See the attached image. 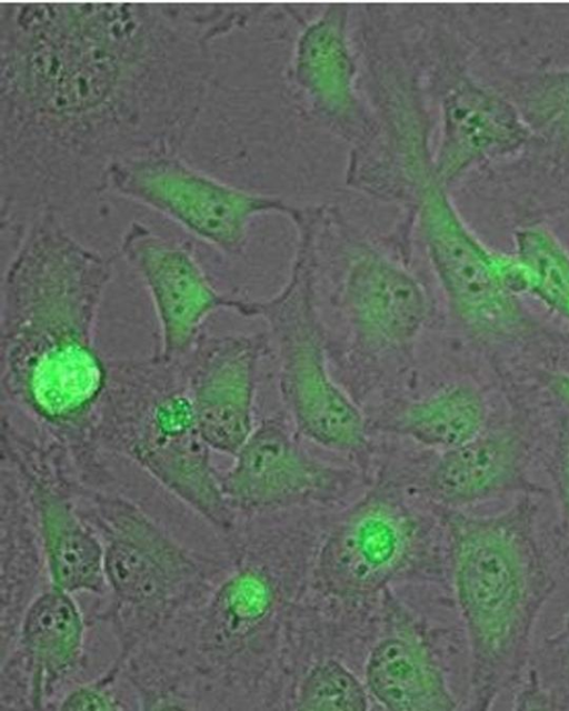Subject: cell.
<instances>
[{
	"label": "cell",
	"instance_id": "cell-1",
	"mask_svg": "<svg viewBox=\"0 0 569 711\" xmlns=\"http://www.w3.org/2000/svg\"><path fill=\"white\" fill-rule=\"evenodd\" d=\"M226 3L1 2L2 217L92 191L116 160L178 150L213 80Z\"/></svg>",
	"mask_w": 569,
	"mask_h": 711
},
{
	"label": "cell",
	"instance_id": "cell-2",
	"mask_svg": "<svg viewBox=\"0 0 569 711\" xmlns=\"http://www.w3.org/2000/svg\"><path fill=\"white\" fill-rule=\"evenodd\" d=\"M112 271L47 209L21 231L2 280V409L62 442L82 473L103 463L94 423L108 360L96 331Z\"/></svg>",
	"mask_w": 569,
	"mask_h": 711
},
{
	"label": "cell",
	"instance_id": "cell-3",
	"mask_svg": "<svg viewBox=\"0 0 569 711\" xmlns=\"http://www.w3.org/2000/svg\"><path fill=\"white\" fill-rule=\"evenodd\" d=\"M437 511L468 643V708L486 711L520 682L556 574L538 537L532 495L490 515Z\"/></svg>",
	"mask_w": 569,
	"mask_h": 711
},
{
	"label": "cell",
	"instance_id": "cell-4",
	"mask_svg": "<svg viewBox=\"0 0 569 711\" xmlns=\"http://www.w3.org/2000/svg\"><path fill=\"white\" fill-rule=\"evenodd\" d=\"M291 222L340 276L331 297L343 330L342 340L330 346L337 379L361 407L377 392L392 397L416 370L431 318L427 290L386 237L369 236L339 208L306 206Z\"/></svg>",
	"mask_w": 569,
	"mask_h": 711
},
{
	"label": "cell",
	"instance_id": "cell-5",
	"mask_svg": "<svg viewBox=\"0 0 569 711\" xmlns=\"http://www.w3.org/2000/svg\"><path fill=\"white\" fill-rule=\"evenodd\" d=\"M94 437L102 453L132 462L224 538L236 530L179 359H109Z\"/></svg>",
	"mask_w": 569,
	"mask_h": 711
},
{
	"label": "cell",
	"instance_id": "cell-6",
	"mask_svg": "<svg viewBox=\"0 0 569 711\" xmlns=\"http://www.w3.org/2000/svg\"><path fill=\"white\" fill-rule=\"evenodd\" d=\"M352 36L375 132L368 143L348 150L345 181L400 212L410 211L437 178L433 111L407 10L362 3L353 10Z\"/></svg>",
	"mask_w": 569,
	"mask_h": 711
},
{
	"label": "cell",
	"instance_id": "cell-7",
	"mask_svg": "<svg viewBox=\"0 0 569 711\" xmlns=\"http://www.w3.org/2000/svg\"><path fill=\"white\" fill-rule=\"evenodd\" d=\"M78 504L103 545L107 623L123 661L209 594L228 565L190 549L142 507L110 488L81 484Z\"/></svg>",
	"mask_w": 569,
	"mask_h": 711
},
{
	"label": "cell",
	"instance_id": "cell-8",
	"mask_svg": "<svg viewBox=\"0 0 569 711\" xmlns=\"http://www.w3.org/2000/svg\"><path fill=\"white\" fill-rule=\"evenodd\" d=\"M296 237L283 287L268 299H242L238 314L259 318L267 326L280 398L297 433L348 457L367 473L375 455L373 435L365 410L333 375L313 252L306 236L296 232Z\"/></svg>",
	"mask_w": 569,
	"mask_h": 711
},
{
	"label": "cell",
	"instance_id": "cell-9",
	"mask_svg": "<svg viewBox=\"0 0 569 711\" xmlns=\"http://www.w3.org/2000/svg\"><path fill=\"white\" fill-rule=\"evenodd\" d=\"M413 38L426 92L437 109V180L451 188L471 169L512 156L535 138L518 104L470 71L449 11L417 8Z\"/></svg>",
	"mask_w": 569,
	"mask_h": 711
},
{
	"label": "cell",
	"instance_id": "cell-10",
	"mask_svg": "<svg viewBox=\"0 0 569 711\" xmlns=\"http://www.w3.org/2000/svg\"><path fill=\"white\" fill-rule=\"evenodd\" d=\"M1 461L31 504L51 587L106 597L102 542L78 504L81 484L68 448L31 424L1 421Z\"/></svg>",
	"mask_w": 569,
	"mask_h": 711
},
{
	"label": "cell",
	"instance_id": "cell-11",
	"mask_svg": "<svg viewBox=\"0 0 569 711\" xmlns=\"http://www.w3.org/2000/svg\"><path fill=\"white\" fill-rule=\"evenodd\" d=\"M102 191L144 204L229 257L244 253L252 220L291 219L299 207L269 193L228 183L197 168L178 150L126 157L108 166Z\"/></svg>",
	"mask_w": 569,
	"mask_h": 711
},
{
	"label": "cell",
	"instance_id": "cell-12",
	"mask_svg": "<svg viewBox=\"0 0 569 711\" xmlns=\"http://www.w3.org/2000/svg\"><path fill=\"white\" fill-rule=\"evenodd\" d=\"M418 240L441 291L450 321L470 338L518 331L525 310L508 282L511 254L489 248L459 212L450 189L435 181L412 217Z\"/></svg>",
	"mask_w": 569,
	"mask_h": 711
},
{
	"label": "cell",
	"instance_id": "cell-13",
	"mask_svg": "<svg viewBox=\"0 0 569 711\" xmlns=\"http://www.w3.org/2000/svg\"><path fill=\"white\" fill-rule=\"evenodd\" d=\"M284 414L259 421L218 472L222 494L238 522L348 499L361 483L358 468L327 462L312 454Z\"/></svg>",
	"mask_w": 569,
	"mask_h": 711
},
{
	"label": "cell",
	"instance_id": "cell-14",
	"mask_svg": "<svg viewBox=\"0 0 569 711\" xmlns=\"http://www.w3.org/2000/svg\"><path fill=\"white\" fill-rule=\"evenodd\" d=\"M440 531L435 508L425 517L396 484H385L346 508L329 525L316 553V578L341 597L378 591Z\"/></svg>",
	"mask_w": 569,
	"mask_h": 711
},
{
	"label": "cell",
	"instance_id": "cell-15",
	"mask_svg": "<svg viewBox=\"0 0 569 711\" xmlns=\"http://www.w3.org/2000/svg\"><path fill=\"white\" fill-rule=\"evenodd\" d=\"M355 4L328 2L310 18L290 11L299 27L284 69L301 111L349 149L369 142L375 122L360 86L352 36Z\"/></svg>",
	"mask_w": 569,
	"mask_h": 711
},
{
	"label": "cell",
	"instance_id": "cell-16",
	"mask_svg": "<svg viewBox=\"0 0 569 711\" xmlns=\"http://www.w3.org/2000/svg\"><path fill=\"white\" fill-rule=\"evenodd\" d=\"M86 620L73 594L48 585L1 653L0 710L56 709L86 668Z\"/></svg>",
	"mask_w": 569,
	"mask_h": 711
},
{
	"label": "cell",
	"instance_id": "cell-17",
	"mask_svg": "<svg viewBox=\"0 0 569 711\" xmlns=\"http://www.w3.org/2000/svg\"><path fill=\"white\" fill-rule=\"evenodd\" d=\"M120 252L151 299L158 323L153 354L177 360L191 349L212 313H238L241 298L227 296L213 286L191 241L159 234L132 220L121 236Z\"/></svg>",
	"mask_w": 569,
	"mask_h": 711
},
{
	"label": "cell",
	"instance_id": "cell-18",
	"mask_svg": "<svg viewBox=\"0 0 569 711\" xmlns=\"http://www.w3.org/2000/svg\"><path fill=\"white\" fill-rule=\"evenodd\" d=\"M266 333L202 332L179 361L199 427L212 451L233 457L254 429Z\"/></svg>",
	"mask_w": 569,
	"mask_h": 711
},
{
	"label": "cell",
	"instance_id": "cell-19",
	"mask_svg": "<svg viewBox=\"0 0 569 711\" xmlns=\"http://www.w3.org/2000/svg\"><path fill=\"white\" fill-rule=\"evenodd\" d=\"M530 451L518 435L483 431L475 439L438 452L422 491L436 508L465 510L507 495H533L546 490L529 474Z\"/></svg>",
	"mask_w": 569,
	"mask_h": 711
},
{
	"label": "cell",
	"instance_id": "cell-20",
	"mask_svg": "<svg viewBox=\"0 0 569 711\" xmlns=\"http://www.w3.org/2000/svg\"><path fill=\"white\" fill-rule=\"evenodd\" d=\"M366 415L372 435L403 438L441 452L487 430L489 403L477 383L462 379L422 397L383 399Z\"/></svg>",
	"mask_w": 569,
	"mask_h": 711
},
{
	"label": "cell",
	"instance_id": "cell-21",
	"mask_svg": "<svg viewBox=\"0 0 569 711\" xmlns=\"http://www.w3.org/2000/svg\"><path fill=\"white\" fill-rule=\"evenodd\" d=\"M1 653L11 644L20 620L41 588L47 569L28 497L13 470L1 462Z\"/></svg>",
	"mask_w": 569,
	"mask_h": 711
},
{
	"label": "cell",
	"instance_id": "cell-22",
	"mask_svg": "<svg viewBox=\"0 0 569 711\" xmlns=\"http://www.w3.org/2000/svg\"><path fill=\"white\" fill-rule=\"evenodd\" d=\"M369 694L391 711H450L459 708L438 660L415 639L378 641L365 664Z\"/></svg>",
	"mask_w": 569,
	"mask_h": 711
},
{
	"label": "cell",
	"instance_id": "cell-23",
	"mask_svg": "<svg viewBox=\"0 0 569 711\" xmlns=\"http://www.w3.org/2000/svg\"><path fill=\"white\" fill-rule=\"evenodd\" d=\"M515 252L523 274V296H530L569 322V250L543 224L516 230Z\"/></svg>",
	"mask_w": 569,
	"mask_h": 711
},
{
	"label": "cell",
	"instance_id": "cell-24",
	"mask_svg": "<svg viewBox=\"0 0 569 711\" xmlns=\"http://www.w3.org/2000/svg\"><path fill=\"white\" fill-rule=\"evenodd\" d=\"M515 689L513 709L569 710V611L560 627L533 648Z\"/></svg>",
	"mask_w": 569,
	"mask_h": 711
},
{
	"label": "cell",
	"instance_id": "cell-25",
	"mask_svg": "<svg viewBox=\"0 0 569 711\" xmlns=\"http://www.w3.org/2000/svg\"><path fill=\"white\" fill-rule=\"evenodd\" d=\"M366 684L342 662L325 659L302 678L295 699L297 710L366 711L370 698Z\"/></svg>",
	"mask_w": 569,
	"mask_h": 711
},
{
	"label": "cell",
	"instance_id": "cell-26",
	"mask_svg": "<svg viewBox=\"0 0 569 711\" xmlns=\"http://www.w3.org/2000/svg\"><path fill=\"white\" fill-rule=\"evenodd\" d=\"M535 136L569 146V67L539 74L515 100Z\"/></svg>",
	"mask_w": 569,
	"mask_h": 711
},
{
	"label": "cell",
	"instance_id": "cell-27",
	"mask_svg": "<svg viewBox=\"0 0 569 711\" xmlns=\"http://www.w3.org/2000/svg\"><path fill=\"white\" fill-rule=\"evenodd\" d=\"M121 670L113 662L98 677L78 682L60 698L58 710H123L129 709L122 699L119 684Z\"/></svg>",
	"mask_w": 569,
	"mask_h": 711
},
{
	"label": "cell",
	"instance_id": "cell-28",
	"mask_svg": "<svg viewBox=\"0 0 569 711\" xmlns=\"http://www.w3.org/2000/svg\"><path fill=\"white\" fill-rule=\"evenodd\" d=\"M547 472L558 503L562 530L569 538V419L560 423L548 457Z\"/></svg>",
	"mask_w": 569,
	"mask_h": 711
},
{
	"label": "cell",
	"instance_id": "cell-29",
	"mask_svg": "<svg viewBox=\"0 0 569 711\" xmlns=\"http://www.w3.org/2000/svg\"><path fill=\"white\" fill-rule=\"evenodd\" d=\"M542 381L551 394L569 409V372H547Z\"/></svg>",
	"mask_w": 569,
	"mask_h": 711
}]
</instances>
